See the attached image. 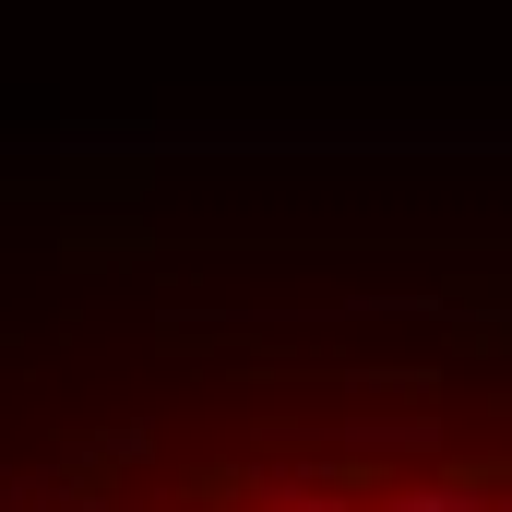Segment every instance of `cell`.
<instances>
[{
  "label": "cell",
  "instance_id": "cell-1",
  "mask_svg": "<svg viewBox=\"0 0 512 512\" xmlns=\"http://www.w3.org/2000/svg\"><path fill=\"white\" fill-rule=\"evenodd\" d=\"M0 512H512V417L453 429H286L155 465H96Z\"/></svg>",
  "mask_w": 512,
  "mask_h": 512
}]
</instances>
